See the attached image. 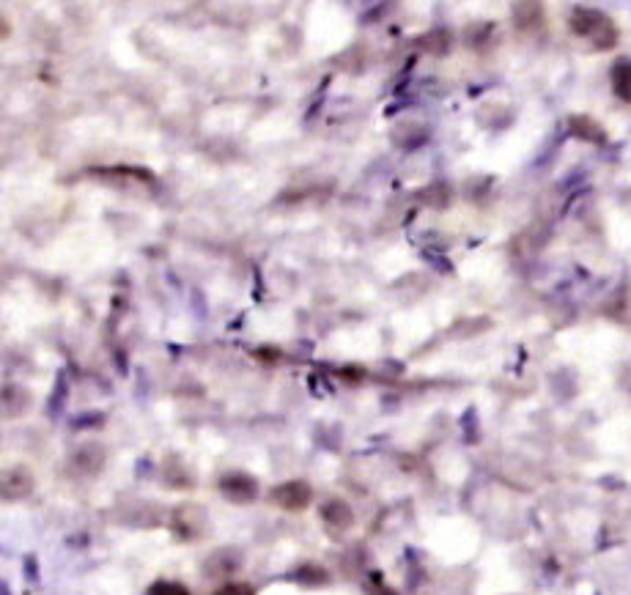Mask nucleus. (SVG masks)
Wrapping results in <instances>:
<instances>
[{"mask_svg": "<svg viewBox=\"0 0 631 595\" xmlns=\"http://www.w3.org/2000/svg\"><path fill=\"white\" fill-rule=\"evenodd\" d=\"M568 28L574 36L585 39L593 50H612L618 44V25L599 9L590 6H577L568 17Z\"/></svg>", "mask_w": 631, "mask_h": 595, "instance_id": "obj_1", "label": "nucleus"}, {"mask_svg": "<svg viewBox=\"0 0 631 595\" xmlns=\"http://www.w3.org/2000/svg\"><path fill=\"white\" fill-rule=\"evenodd\" d=\"M217 489L225 500L236 502V505H247L258 497V480L245 475V472H228L220 478Z\"/></svg>", "mask_w": 631, "mask_h": 595, "instance_id": "obj_2", "label": "nucleus"}, {"mask_svg": "<svg viewBox=\"0 0 631 595\" xmlns=\"http://www.w3.org/2000/svg\"><path fill=\"white\" fill-rule=\"evenodd\" d=\"M313 500V491L308 483H302V480H289V483H283L278 489L272 491V502L278 505V508L289 510V513H297V510H305L311 505Z\"/></svg>", "mask_w": 631, "mask_h": 595, "instance_id": "obj_3", "label": "nucleus"}, {"mask_svg": "<svg viewBox=\"0 0 631 595\" xmlns=\"http://www.w3.org/2000/svg\"><path fill=\"white\" fill-rule=\"evenodd\" d=\"M514 25L522 33L541 31V25H544V6H541V0H519L514 6Z\"/></svg>", "mask_w": 631, "mask_h": 595, "instance_id": "obj_4", "label": "nucleus"}, {"mask_svg": "<svg viewBox=\"0 0 631 595\" xmlns=\"http://www.w3.org/2000/svg\"><path fill=\"white\" fill-rule=\"evenodd\" d=\"M568 132L574 135V138L585 140V143H607V132L601 127L599 121H593L590 116H571L568 118Z\"/></svg>", "mask_w": 631, "mask_h": 595, "instance_id": "obj_5", "label": "nucleus"}, {"mask_svg": "<svg viewBox=\"0 0 631 595\" xmlns=\"http://www.w3.org/2000/svg\"><path fill=\"white\" fill-rule=\"evenodd\" d=\"M321 519H324V524L330 527V530L335 532H343V530H349L352 527V508L346 505V502L341 500H332L324 505V510H321Z\"/></svg>", "mask_w": 631, "mask_h": 595, "instance_id": "obj_6", "label": "nucleus"}, {"mask_svg": "<svg viewBox=\"0 0 631 595\" xmlns=\"http://www.w3.org/2000/svg\"><path fill=\"white\" fill-rule=\"evenodd\" d=\"M610 80H612V91L615 96L631 105V61H615V66L610 69Z\"/></svg>", "mask_w": 631, "mask_h": 595, "instance_id": "obj_7", "label": "nucleus"}, {"mask_svg": "<svg viewBox=\"0 0 631 595\" xmlns=\"http://www.w3.org/2000/svg\"><path fill=\"white\" fill-rule=\"evenodd\" d=\"M418 44L431 55H445L450 50V33L445 28H437V31L423 33L418 39Z\"/></svg>", "mask_w": 631, "mask_h": 595, "instance_id": "obj_8", "label": "nucleus"}, {"mask_svg": "<svg viewBox=\"0 0 631 595\" xmlns=\"http://www.w3.org/2000/svg\"><path fill=\"white\" fill-rule=\"evenodd\" d=\"M294 579L300 582V585H308V587H319V585H327L330 582V574L319 568V565H302L300 571L294 574Z\"/></svg>", "mask_w": 631, "mask_h": 595, "instance_id": "obj_9", "label": "nucleus"}, {"mask_svg": "<svg viewBox=\"0 0 631 595\" xmlns=\"http://www.w3.org/2000/svg\"><path fill=\"white\" fill-rule=\"evenodd\" d=\"M146 595H190V590L179 582H154Z\"/></svg>", "mask_w": 631, "mask_h": 595, "instance_id": "obj_10", "label": "nucleus"}, {"mask_svg": "<svg viewBox=\"0 0 631 595\" xmlns=\"http://www.w3.org/2000/svg\"><path fill=\"white\" fill-rule=\"evenodd\" d=\"M368 593L371 595H398L393 587L385 585L382 574H371V579H368Z\"/></svg>", "mask_w": 631, "mask_h": 595, "instance_id": "obj_11", "label": "nucleus"}, {"mask_svg": "<svg viewBox=\"0 0 631 595\" xmlns=\"http://www.w3.org/2000/svg\"><path fill=\"white\" fill-rule=\"evenodd\" d=\"M214 595H256V590L250 585H242V582H231V585H223Z\"/></svg>", "mask_w": 631, "mask_h": 595, "instance_id": "obj_12", "label": "nucleus"}]
</instances>
